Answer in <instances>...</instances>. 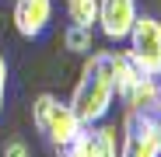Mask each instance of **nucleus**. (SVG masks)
<instances>
[{
    "label": "nucleus",
    "mask_w": 161,
    "mask_h": 157,
    "mask_svg": "<svg viewBox=\"0 0 161 157\" xmlns=\"http://www.w3.org/2000/svg\"><path fill=\"white\" fill-rule=\"evenodd\" d=\"M123 105H126V112H154L158 115V108H161V81L140 73L137 84L130 87V94L123 98Z\"/></svg>",
    "instance_id": "obj_8"
},
{
    "label": "nucleus",
    "mask_w": 161,
    "mask_h": 157,
    "mask_svg": "<svg viewBox=\"0 0 161 157\" xmlns=\"http://www.w3.org/2000/svg\"><path fill=\"white\" fill-rule=\"evenodd\" d=\"M60 157H119V133L109 122L80 126V133L60 150Z\"/></svg>",
    "instance_id": "obj_5"
},
{
    "label": "nucleus",
    "mask_w": 161,
    "mask_h": 157,
    "mask_svg": "<svg viewBox=\"0 0 161 157\" xmlns=\"http://www.w3.org/2000/svg\"><path fill=\"white\" fill-rule=\"evenodd\" d=\"M116 101V81H112V52H88L84 66H80V77L74 84L70 94V108L74 115L91 126V122H105Z\"/></svg>",
    "instance_id": "obj_1"
},
{
    "label": "nucleus",
    "mask_w": 161,
    "mask_h": 157,
    "mask_svg": "<svg viewBox=\"0 0 161 157\" xmlns=\"http://www.w3.org/2000/svg\"><path fill=\"white\" fill-rule=\"evenodd\" d=\"M63 45H67V52L88 56V52L95 49V32H91V28H84V24H70V28L63 32Z\"/></svg>",
    "instance_id": "obj_10"
},
{
    "label": "nucleus",
    "mask_w": 161,
    "mask_h": 157,
    "mask_svg": "<svg viewBox=\"0 0 161 157\" xmlns=\"http://www.w3.org/2000/svg\"><path fill=\"white\" fill-rule=\"evenodd\" d=\"M32 126L39 129V136L53 147V150H63L77 133H80V122L70 108V101H60L56 94H39L32 101Z\"/></svg>",
    "instance_id": "obj_2"
},
{
    "label": "nucleus",
    "mask_w": 161,
    "mask_h": 157,
    "mask_svg": "<svg viewBox=\"0 0 161 157\" xmlns=\"http://www.w3.org/2000/svg\"><path fill=\"white\" fill-rule=\"evenodd\" d=\"M53 21V0H14V28L21 39H39Z\"/></svg>",
    "instance_id": "obj_7"
},
{
    "label": "nucleus",
    "mask_w": 161,
    "mask_h": 157,
    "mask_svg": "<svg viewBox=\"0 0 161 157\" xmlns=\"http://www.w3.org/2000/svg\"><path fill=\"white\" fill-rule=\"evenodd\" d=\"M137 0H98V32L109 42H126L133 21H137Z\"/></svg>",
    "instance_id": "obj_6"
},
{
    "label": "nucleus",
    "mask_w": 161,
    "mask_h": 157,
    "mask_svg": "<svg viewBox=\"0 0 161 157\" xmlns=\"http://www.w3.org/2000/svg\"><path fill=\"white\" fill-rule=\"evenodd\" d=\"M67 18H70V24H84V28H95V18H98V0H67Z\"/></svg>",
    "instance_id": "obj_11"
},
{
    "label": "nucleus",
    "mask_w": 161,
    "mask_h": 157,
    "mask_svg": "<svg viewBox=\"0 0 161 157\" xmlns=\"http://www.w3.org/2000/svg\"><path fill=\"white\" fill-rule=\"evenodd\" d=\"M4 157H32V154H28V143L25 140H7L4 143Z\"/></svg>",
    "instance_id": "obj_12"
},
{
    "label": "nucleus",
    "mask_w": 161,
    "mask_h": 157,
    "mask_svg": "<svg viewBox=\"0 0 161 157\" xmlns=\"http://www.w3.org/2000/svg\"><path fill=\"white\" fill-rule=\"evenodd\" d=\"M126 56L133 60L140 73L147 77H161V21L151 14H137L133 28L126 35Z\"/></svg>",
    "instance_id": "obj_4"
},
{
    "label": "nucleus",
    "mask_w": 161,
    "mask_h": 157,
    "mask_svg": "<svg viewBox=\"0 0 161 157\" xmlns=\"http://www.w3.org/2000/svg\"><path fill=\"white\" fill-rule=\"evenodd\" d=\"M4 94H7V60L0 52V112H4Z\"/></svg>",
    "instance_id": "obj_13"
},
{
    "label": "nucleus",
    "mask_w": 161,
    "mask_h": 157,
    "mask_svg": "<svg viewBox=\"0 0 161 157\" xmlns=\"http://www.w3.org/2000/svg\"><path fill=\"white\" fill-rule=\"evenodd\" d=\"M119 157H161V115L126 112L119 129Z\"/></svg>",
    "instance_id": "obj_3"
},
{
    "label": "nucleus",
    "mask_w": 161,
    "mask_h": 157,
    "mask_svg": "<svg viewBox=\"0 0 161 157\" xmlns=\"http://www.w3.org/2000/svg\"><path fill=\"white\" fill-rule=\"evenodd\" d=\"M137 77H140V70L133 66V60L126 56V49L112 52V81H116V98L119 101L130 94V87L137 84Z\"/></svg>",
    "instance_id": "obj_9"
},
{
    "label": "nucleus",
    "mask_w": 161,
    "mask_h": 157,
    "mask_svg": "<svg viewBox=\"0 0 161 157\" xmlns=\"http://www.w3.org/2000/svg\"><path fill=\"white\" fill-rule=\"evenodd\" d=\"M158 115H161V108H158Z\"/></svg>",
    "instance_id": "obj_14"
}]
</instances>
